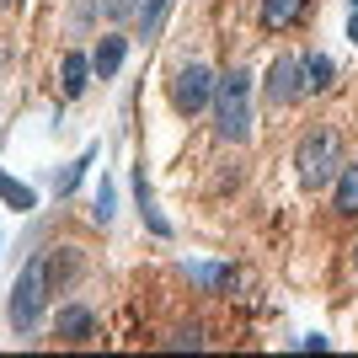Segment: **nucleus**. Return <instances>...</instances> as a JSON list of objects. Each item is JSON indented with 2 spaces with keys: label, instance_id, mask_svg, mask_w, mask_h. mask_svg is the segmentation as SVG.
<instances>
[{
  "label": "nucleus",
  "instance_id": "f257e3e1",
  "mask_svg": "<svg viewBox=\"0 0 358 358\" xmlns=\"http://www.w3.org/2000/svg\"><path fill=\"white\" fill-rule=\"evenodd\" d=\"M214 129H220V139H230V145H246V139H252V75L241 70V64L214 80Z\"/></svg>",
  "mask_w": 358,
  "mask_h": 358
},
{
  "label": "nucleus",
  "instance_id": "f03ea898",
  "mask_svg": "<svg viewBox=\"0 0 358 358\" xmlns=\"http://www.w3.org/2000/svg\"><path fill=\"white\" fill-rule=\"evenodd\" d=\"M48 294H54V273H48V252H32V262L22 268V278L11 284V327L32 331L43 315Z\"/></svg>",
  "mask_w": 358,
  "mask_h": 358
},
{
  "label": "nucleus",
  "instance_id": "7ed1b4c3",
  "mask_svg": "<svg viewBox=\"0 0 358 358\" xmlns=\"http://www.w3.org/2000/svg\"><path fill=\"white\" fill-rule=\"evenodd\" d=\"M294 166H299L305 187H331L337 171H343V139L331 134V129H310L294 150Z\"/></svg>",
  "mask_w": 358,
  "mask_h": 358
},
{
  "label": "nucleus",
  "instance_id": "20e7f679",
  "mask_svg": "<svg viewBox=\"0 0 358 358\" xmlns=\"http://www.w3.org/2000/svg\"><path fill=\"white\" fill-rule=\"evenodd\" d=\"M171 107L177 113H203V107H214V70L209 64H182L177 75H171Z\"/></svg>",
  "mask_w": 358,
  "mask_h": 358
},
{
  "label": "nucleus",
  "instance_id": "39448f33",
  "mask_svg": "<svg viewBox=\"0 0 358 358\" xmlns=\"http://www.w3.org/2000/svg\"><path fill=\"white\" fill-rule=\"evenodd\" d=\"M262 91H268L273 107H289L305 96V80H299V54H284V59H273L268 80H262Z\"/></svg>",
  "mask_w": 358,
  "mask_h": 358
},
{
  "label": "nucleus",
  "instance_id": "423d86ee",
  "mask_svg": "<svg viewBox=\"0 0 358 358\" xmlns=\"http://www.w3.org/2000/svg\"><path fill=\"white\" fill-rule=\"evenodd\" d=\"M123 54H129V38H123V32H102V43L91 48V70H96V80H113V75L123 70Z\"/></svg>",
  "mask_w": 358,
  "mask_h": 358
},
{
  "label": "nucleus",
  "instance_id": "0eeeda50",
  "mask_svg": "<svg viewBox=\"0 0 358 358\" xmlns=\"http://www.w3.org/2000/svg\"><path fill=\"white\" fill-rule=\"evenodd\" d=\"M59 75H64V96H86V86H91V54H80V48H70V54H64V64H59Z\"/></svg>",
  "mask_w": 358,
  "mask_h": 358
},
{
  "label": "nucleus",
  "instance_id": "6e6552de",
  "mask_svg": "<svg viewBox=\"0 0 358 358\" xmlns=\"http://www.w3.org/2000/svg\"><path fill=\"white\" fill-rule=\"evenodd\" d=\"M54 331H59L64 343H86L91 331H96V315H91L86 305H64L59 321H54Z\"/></svg>",
  "mask_w": 358,
  "mask_h": 358
},
{
  "label": "nucleus",
  "instance_id": "1a4fd4ad",
  "mask_svg": "<svg viewBox=\"0 0 358 358\" xmlns=\"http://www.w3.org/2000/svg\"><path fill=\"white\" fill-rule=\"evenodd\" d=\"M331 75H337V64H331L327 54H299V80H305V96H310V91H327Z\"/></svg>",
  "mask_w": 358,
  "mask_h": 358
},
{
  "label": "nucleus",
  "instance_id": "9d476101",
  "mask_svg": "<svg viewBox=\"0 0 358 358\" xmlns=\"http://www.w3.org/2000/svg\"><path fill=\"white\" fill-rule=\"evenodd\" d=\"M331 203H337V214H358V161H343V171H337V193H331Z\"/></svg>",
  "mask_w": 358,
  "mask_h": 358
},
{
  "label": "nucleus",
  "instance_id": "9b49d317",
  "mask_svg": "<svg viewBox=\"0 0 358 358\" xmlns=\"http://www.w3.org/2000/svg\"><path fill=\"white\" fill-rule=\"evenodd\" d=\"M305 16V0H262V27H294Z\"/></svg>",
  "mask_w": 358,
  "mask_h": 358
},
{
  "label": "nucleus",
  "instance_id": "f8f14e48",
  "mask_svg": "<svg viewBox=\"0 0 358 358\" xmlns=\"http://www.w3.org/2000/svg\"><path fill=\"white\" fill-rule=\"evenodd\" d=\"M171 6H177V0H145V6H139V38H155V32L166 27V16H171Z\"/></svg>",
  "mask_w": 358,
  "mask_h": 358
},
{
  "label": "nucleus",
  "instance_id": "ddd939ff",
  "mask_svg": "<svg viewBox=\"0 0 358 358\" xmlns=\"http://www.w3.org/2000/svg\"><path fill=\"white\" fill-rule=\"evenodd\" d=\"M91 161H96V150H80V161H70V166H64V171H59V177H54V193H75V187H80V177H86V166Z\"/></svg>",
  "mask_w": 358,
  "mask_h": 358
},
{
  "label": "nucleus",
  "instance_id": "4468645a",
  "mask_svg": "<svg viewBox=\"0 0 358 358\" xmlns=\"http://www.w3.org/2000/svg\"><path fill=\"white\" fill-rule=\"evenodd\" d=\"M187 278H193V284H203V289H230V268H224V262H193V268H187Z\"/></svg>",
  "mask_w": 358,
  "mask_h": 358
},
{
  "label": "nucleus",
  "instance_id": "2eb2a0df",
  "mask_svg": "<svg viewBox=\"0 0 358 358\" xmlns=\"http://www.w3.org/2000/svg\"><path fill=\"white\" fill-rule=\"evenodd\" d=\"M0 198H6V203H11L16 214L38 209V198H32V187H22V182H11V177H0Z\"/></svg>",
  "mask_w": 358,
  "mask_h": 358
},
{
  "label": "nucleus",
  "instance_id": "dca6fc26",
  "mask_svg": "<svg viewBox=\"0 0 358 358\" xmlns=\"http://www.w3.org/2000/svg\"><path fill=\"white\" fill-rule=\"evenodd\" d=\"M134 193H139V214H145V224H150V230H155V236H171V224H166L161 214H155V198H150L145 177H139V187H134Z\"/></svg>",
  "mask_w": 358,
  "mask_h": 358
},
{
  "label": "nucleus",
  "instance_id": "f3484780",
  "mask_svg": "<svg viewBox=\"0 0 358 358\" xmlns=\"http://www.w3.org/2000/svg\"><path fill=\"white\" fill-rule=\"evenodd\" d=\"M139 6L145 0H102V16L107 22H129V16H139Z\"/></svg>",
  "mask_w": 358,
  "mask_h": 358
},
{
  "label": "nucleus",
  "instance_id": "a211bd4d",
  "mask_svg": "<svg viewBox=\"0 0 358 358\" xmlns=\"http://www.w3.org/2000/svg\"><path fill=\"white\" fill-rule=\"evenodd\" d=\"M166 348H203V327H177L166 337Z\"/></svg>",
  "mask_w": 358,
  "mask_h": 358
},
{
  "label": "nucleus",
  "instance_id": "6ab92c4d",
  "mask_svg": "<svg viewBox=\"0 0 358 358\" xmlns=\"http://www.w3.org/2000/svg\"><path fill=\"white\" fill-rule=\"evenodd\" d=\"M91 214H96V224L113 220V182H107V177H102V187H96V209H91Z\"/></svg>",
  "mask_w": 358,
  "mask_h": 358
},
{
  "label": "nucleus",
  "instance_id": "aec40b11",
  "mask_svg": "<svg viewBox=\"0 0 358 358\" xmlns=\"http://www.w3.org/2000/svg\"><path fill=\"white\" fill-rule=\"evenodd\" d=\"M96 6H102V0H80V6H75V27H86V22H91V11H96Z\"/></svg>",
  "mask_w": 358,
  "mask_h": 358
},
{
  "label": "nucleus",
  "instance_id": "412c9836",
  "mask_svg": "<svg viewBox=\"0 0 358 358\" xmlns=\"http://www.w3.org/2000/svg\"><path fill=\"white\" fill-rule=\"evenodd\" d=\"M348 38L358 43V0H353V11H348Z\"/></svg>",
  "mask_w": 358,
  "mask_h": 358
},
{
  "label": "nucleus",
  "instance_id": "4be33fe9",
  "mask_svg": "<svg viewBox=\"0 0 358 358\" xmlns=\"http://www.w3.org/2000/svg\"><path fill=\"white\" fill-rule=\"evenodd\" d=\"M0 6H16V0H0Z\"/></svg>",
  "mask_w": 358,
  "mask_h": 358
},
{
  "label": "nucleus",
  "instance_id": "5701e85b",
  "mask_svg": "<svg viewBox=\"0 0 358 358\" xmlns=\"http://www.w3.org/2000/svg\"><path fill=\"white\" fill-rule=\"evenodd\" d=\"M353 262H358V252H353Z\"/></svg>",
  "mask_w": 358,
  "mask_h": 358
}]
</instances>
